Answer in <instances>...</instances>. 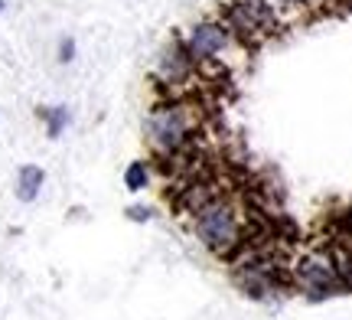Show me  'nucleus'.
Masks as SVG:
<instances>
[{"label":"nucleus","mask_w":352,"mask_h":320,"mask_svg":"<svg viewBox=\"0 0 352 320\" xmlns=\"http://www.w3.org/2000/svg\"><path fill=\"white\" fill-rule=\"evenodd\" d=\"M144 141L160 164H170L199 141V111L186 98H164L144 118Z\"/></svg>","instance_id":"f257e3e1"},{"label":"nucleus","mask_w":352,"mask_h":320,"mask_svg":"<svg viewBox=\"0 0 352 320\" xmlns=\"http://www.w3.org/2000/svg\"><path fill=\"white\" fill-rule=\"evenodd\" d=\"M192 232L206 252H212L222 262H232L241 255V248L252 242V222H248V209H241V203L226 193L206 209H199L192 216Z\"/></svg>","instance_id":"f03ea898"},{"label":"nucleus","mask_w":352,"mask_h":320,"mask_svg":"<svg viewBox=\"0 0 352 320\" xmlns=\"http://www.w3.org/2000/svg\"><path fill=\"white\" fill-rule=\"evenodd\" d=\"M290 284L300 291V295L314 297H333V295H346L352 291L349 278L342 271V262L327 248H314L307 255L294 258L290 262Z\"/></svg>","instance_id":"7ed1b4c3"},{"label":"nucleus","mask_w":352,"mask_h":320,"mask_svg":"<svg viewBox=\"0 0 352 320\" xmlns=\"http://www.w3.org/2000/svg\"><path fill=\"white\" fill-rule=\"evenodd\" d=\"M222 23L228 26L232 39H239L241 46L258 50L264 36L277 33V7L271 0H232L222 10Z\"/></svg>","instance_id":"20e7f679"},{"label":"nucleus","mask_w":352,"mask_h":320,"mask_svg":"<svg viewBox=\"0 0 352 320\" xmlns=\"http://www.w3.org/2000/svg\"><path fill=\"white\" fill-rule=\"evenodd\" d=\"M232 43H235V39H232V33H228V26L222 23V20H199V23L183 36V46H186L189 59L196 65L215 63Z\"/></svg>","instance_id":"39448f33"},{"label":"nucleus","mask_w":352,"mask_h":320,"mask_svg":"<svg viewBox=\"0 0 352 320\" xmlns=\"http://www.w3.org/2000/svg\"><path fill=\"white\" fill-rule=\"evenodd\" d=\"M192 69H196V63L189 59V52H186V46H183V39L179 36L170 39L164 50H160V59H157V78L164 82L166 89H176V85L189 82Z\"/></svg>","instance_id":"423d86ee"},{"label":"nucleus","mask_w":352,"mask_h":320,"mask_svg":"<svg viewBox=\"0 0 352 320\" xmlns=\"http://www.w3.org/2000/svg\"><path fill=\"white\" fill-rule=\"evenodd\" d=\"M43 186H46V170L39 164H23L16 170V186H13V193H16L20 203H36Z\"/></svg>","instance_id":"0eeeda50"},{"label":"nucleus","mask_w":352,"mask_h":320,"mask_svg":"<svg viewBox=\"0 0 352 320\" xmlns=\"http://www.w3.org/2000/svg\"><path fill=\"white\" fill-rule=\"evenodd\" d=\"M36 118L43 121V128H46V138H50V141H59V138L65 134V128L72 125L69 105H43V108H36Z\"/></svg>","instance_id":"6e6552de"},{"label":"nucleus","mask_w":352,"mask_h":320,"mask_svg":"<svg viewBox=\"0 0 352 320\" xmlns=\"http://www.w3.org/2000/svg\"><path fill=\"white\" fill-rule=\"evenodd\" d=\"M124 190L127 193H144L153 183V164L151 160H131L124 167Z\"/></svg>","instance_id":"1a4fd4ad"},{"label":"nucleus","mask_w":352,"mask_h":320,"mask_svg":"<svg viewBox=\"0 0 352 320\" xmlns=\"http://www.w3.org/2000/svg\"><path fill=\"white\" fill-rule=\"evenodd\" d=\"M124 216L131 219V222H151V219H153V209H151V206H144V203H131L124 209Z\"/></svg>","instance_id":"9d476101"},{"label":"nucleus","mask_w":352,"mask_h":320,"mask_svg":"<svg viewBox=\"0 0 352 320\" xmlns=\"http://www.w3.org/2000/svg\"><path fill=\"white\" fill-rule=\"evenodd\" d=\"M56 59H59L63 65L72 63V59H76V39H72V36H63V39H59V50H56Z\"/></svg>","instance_id":"9b49d317"},{"label":"nucleus","mask_w":352,"mask_h":320,"mask_svg":"<svg viewBox=\"0 0 352 320\" xmlns=\"http://www.w3.org/2000/svg\"><path fill=\"white\" fill-rule=\"evenodd\" d=\"M271 3H280V7H307V3H316V0H271Z\"/></svg>","instance_id":"f8f14e48"},{"label":"nucleus","mask_w":352,"mask_h":320,"mask_svg":"<svg viewBox=\"0 0 352 320\" xmlns=\"http://www.w3.org/2000/svg\"><path fill=\"white\" fill-rule=\"evenodd\" d=\"M3 7H7V0H0V13H3Z\"/></svg>","instance_id":"ddd939ff"}]
</instances>
